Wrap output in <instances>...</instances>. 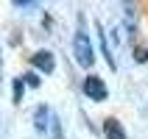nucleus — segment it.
Returning <instances> with one entry per match:
<instances>
[{"mask_svg": "<svg viewBox=\"0 0 148 139\" xmlns=\"http://www.w3.org/2000/svg\"><path fill=\"white\" fill-rule=\"evenodd\" d=\"M73 56L81 67H92L95 64V50H92V42L87 36L84 28H78V33L73 36Z\"/></svg>", "mask_w": 148, "mask_h": 139, "instance_id": "1", "label": "nucleus"}, {"mask_svg": "<svg viewBox=\"0 0 148 139\" xmlns=\"http://www.w3.org/2000/svg\"><path fill=\"white\" fill-rule=\"evenodd\" d=\"M84 95L90 100H106L109 89H106V83L101 81L98 75H87V78H84Z\"/></svg>", "mask_w": 148, "mask_h": 139, "instance_id": "2", "label": "nucleus"}, {"mask_svg": "<svg viewBox=\"0 0 148 139\" xmlns=\"http://www.w3.org/2000/svg\"><path fill=\"white\" fill-rule=\"evenodd\" d=\"M31 61H34V67H36L39 73H45V75H50L53 70H56V58H53L50 50H36V53L31 56Z\"/></svg>", "mask_w": 148, "mask_h": 139, "instance_id": "3", "label": "nucleus"}, {"mask_svg": "<svg viewBox=\"0 0 148 139\" xmlns=\"http://www.w3.org/2000/svg\"><path fill=\"white\" fill-rule=\"evenodd\" d=\"M123 20H126L129 36H134V31H137V8H134V0H123Z\"/></svg>", "mask_w": 148, "mask_h": 139, "instance_id": "4", "label": "nucleus"}, {"mask_svg": "<svg viewBox=\"0 0 148 139\" xmlns=\"http://www.w3.org/2000/svg\"><path fill=\"white\" fill-rule=\"evenodd\" d=\"M95 33H98V39H101V53H103V58H106L109 70H117V61H115V56H112V50H109V45H106V36H103L101 22H95Z\"/></svg>", "mask_w": 148, "mask_h": 139, "instance_id": "5", "label": "nucleus"}, {"mask_svg": "<svg viewBox=\"0 0 148 139\" xmlns=\"http://www.w3.org/2000/svg\"><path fill=\"white\" fill-rule=\"evenodd\" d=\"M103 134H106V139H129L126 131H123V125L117 123L115 117H109L106 123H103Z\"/></svg>", "mask_w": 148, "mask_h": 139, "instance_id": "6", "label": "nucleus"}, {"mask_svg": "<svg viewBox=\"0 0 148 139\" xmlns=\"http://www.w3.org/2000/svg\"><path fill=\"white\" fill-rule=\"evenodd\" d=\"M34 125H36V131H48V125H50V108L48 106H39L34 111Z\"/></svg>", "mask_w": 148, "mask_h": 139, "instance_id": "7", "label": "nucleus"}, {"mask_svg": "<svg viewBox=\"0 0 148 139\" xmlns=\"http://www.w3.org/2000/svg\"><path fill=\"white\" fill-rule=\"evenodd\" d=\"M48 131H50V139H62V123H59V117H56V114H50Z\"/></svg>", "mask_w": 148, "mask_h": 139, "instance_id": "8", "label": "nucleus"}, {"mask_svg": "<svg viewBox=\"0 0 148 139\" xmlns=\"http://www.w3.org/2000/svg\"><path fill=\"white\" fill-rule=\"evenodd\" d=\"M134 61H137V64H145L148 61V47L137 45V47H134Z\"/></svg>", "mask_w": 148, "mask_h": 139, "instance_id": "9", "label": "nucleus"}, {"mask_svg": "<svg viewBox=\"0 0 148 139\" xmlns=\"http://www.w3.org/2000/svg\"><path fill=\"white\" fill-rule=\"evenodd\" d=\"M23 86H25L23 78H14V103H20V100H23Z\"/></svg>", "mask_w": 148, "mask_h": 139, "instance_id": "10", "label": "nucleus"}, {"mask_svg": "<svg viewBox=\"0 0 148 139\" xmlns=\"http://www.w3.org/2000/svg\"><path fill=\"white\" fill-rule=\"evenodd\" d=\"M109 33H112V45H115V47H120V45H123V36H120L123 31H120V25H115Z\"/></svg>", "mask_w": 148, "mask_h": 139, "instance_id": "11", "label": "nucleus"}, {"mask_svg": "<svg viewBox=\"0 0 148 139\" xmlns=\"http://www.w3.org/2000/svg\"><path fill=\"white\" fill-rule=\"evenodd\" d=\"M23 81L25 83H28V86H31V89H36V86H39V75H36V73H28V75H23Z\"/></svg>", "mask_w": 148, "mask_h": 139, "instance_id": "12", "label": "nucleus"}, {"mask_svg": "<svg viewBox=\"0 0 148 139\" xmlns=\"http://www.w3.org/2000/svg\"><path fill=\"white\" fill-rule=\"evenodd\" d=\"M11 3H14V6H20V8H23V6H34L36 0H11Z\"/></svg>", "mask_w": 148, "mask_h": 139, "instance_id": "13", "label": "nucleus"}, {"mask_svg": "<svg viewBox=\"0 0 148 139\" xmlns=\"http://www.w3.org/2000/svg\"><path fill=\"white\" fill-rule=\"evenodd\" d=\"M0 81H3V73H0Z\"/></svg>", "mask_w": 148, "mask_h": 139, "instance_id": "14", "label": "nucleus"}]
</instances>
